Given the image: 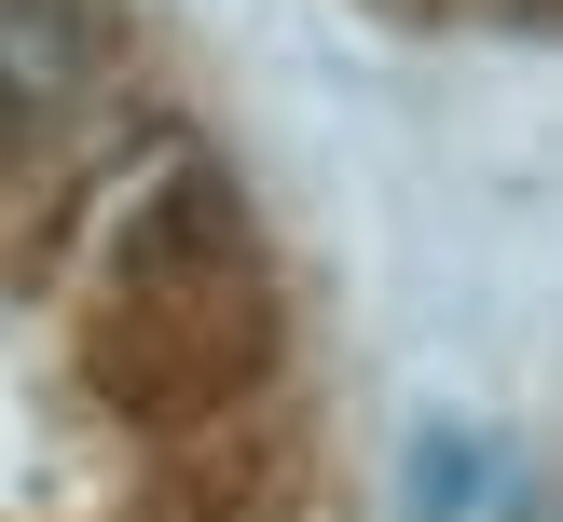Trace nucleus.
I'll return each mask as SVG.
<instances>
[{
	"label": "nucleus",
	"mask_w": 563,
	"mask_h": 522,
	"mask_svg": "<svg viewBox=\"0 0 563 522\" xmlns=\"http://www.w3.org/2000/svg\"><path fill=\"white\" fill-rule=\"evenodd\" d=\"M82 82H97V14L82 0H0V137L69 110Z\"/></svg>",
	"instance_id": "1"
}]
</instances>
